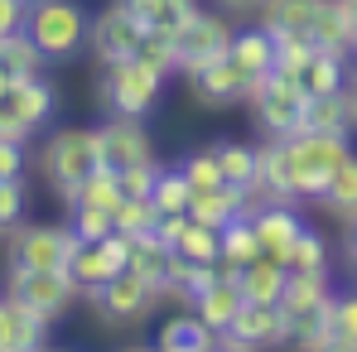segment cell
<instances>
[{
    "label": "cell",
    "instance_id": "cell-35",
    "mask_svg": "<svg viewBox=\"0 0 357 352\" xmlns=\"http://www.w3.org/2000/svg\"><path fill=\"white\" fill-rule=\"evenodd\" d=\"M188 198H193V183H188L183 169H160L155 174V193H150L155 213H188Z\"/></svg>",
    "mask_w": 357,
    "mask_h": 352
},
{
    "label": "cell",
    "instance_id": "cell-10",
    "mask_svg": "<svg viewBox=\"0 0 357 352\" xmlns=\"http://www.w3.org/2000/svg\"><path fill=\"white\" fill-rule=\"evenodd\" d=\"M169 39H174V54H178V72H188V68H198L203 59L227 54V44H232V24H227L222 15H213V10H193Z\"/></svg>",
    "mask_w": 357,
    "mask_h": 352
},
{
    "label": "cell",
    "instance_id": "cell-33",
    "mask_svg": "<svg viewBox=\"0 0 357 352\" xmlns=\"http://www.w3.org/2000/svg\"><path fill=\"white\" fill-rule=\"evenodd\" d=\"M169 256H174V251H169L155 232L130 236V270H140L145 280H155V285H160V280H165V270H169Z\"/></svg>",
    "mask_w": 357,
    "mask_h": 352
},
{
    "label": "cell",
    "instance_id": "cell-25",
    "mask_svg": "<svg viewBox=\"0 0 357 352\" xmlns=\"http://www.w3.org/2000/svg\"><path fill=\"white\" fill-rule=\"evenodd\" d=\"M213 150H218V164H222L227 183L256 198V174H261V145H246V140H218Z\"/></svg>",
    "mask_w": 357,
    "mask_h": 352
},
{
    "label": "cell",
    "instance_id": "cell-24",
    "mask_svg": "<svg viewBox=\"0 0 357 352\" xmlns=\"http://www.w3.org/2000/svg\"><path fill=\"white\" fill-rule=\"evenodd\" d=\"M285 280H290V270H285V261H275V256H256V261L241 266V294L256 299V304H280Z\"/></svg>",
    "mask_w": 357,
    "mask_h": 352
},
{
    "label": "cell",
    "instance_id": "cell-28",
    "mask_svg": "<svg viewBox=\"0 0 357 352\" xmlns=\"http://www.w3.org/2000/svg\"><path fill=\"white\" fill-rule=\"evenodd\" d=\"M208 285H213V266L169 256V270H165V280H160V294H165V299H178V304H193Z\"/></svg>",
    "mask_w": 357,
    "mask_h": 352
},
{
    "label": "cell",
    "instance_id": "cell-42",
    "mask_svg": "<svg viewBox=\"0 0 357 352\" xmlns=\"http://www.w3.org/2000/svg\"><path fill=\"white\" fill-rule=\"evenodd\" d=\"M178 169L188 174V183H193V188H222V183H227L222 164H218V150H193Z\"/></svg>",
    "mask_w": 357,
    "mask_h": 352
},
{
    "label": "cell",
    "instance_id": "cell-55",
    "mask_svg": "<svg viewBox=\"0 0 357 352\" xmlns=\"http://www.w3.org/2000/svg\"><path fill=\"white\" fill-rule=\"evenodd\" d=\"M348 266H353V280H357V256H353V261H348Z\"/></svg>",
    "mask_w": 357,
    "mask_h": 352
},
{
    "label": "cell",
    "instance_id": "cell-12",
    "mask_svg": "<svg viewBox=\"0 0 357 352\" xmlns=\"http://www.w3.org/2000/svg\"><path fill=\"white\" fill-rule=\"evenodd\" d=\"M246 87H251V77L241 72L232 54H218V59H203L198 68H188V92L203 107H237V102H246Z\"/></svg>",
    "mask_w": 357,
    "mask_h": 352
},
{
    "label": "cell",
    "instance_id": "cell-34",
    "mask_svg": "<svg viewBox=\"0 0 357 352\" xmlns=\"http://www.w3.org/2000/svg\"><path fill=\"white\" fill-rule=\"evenodd\" d=\"M218 236H222V261H237V266H246V261H256V256H261V236H256L251 213L232 217V222H227Z\"/></svg>",
    "mask_w": 357,
    "mask_h": 352
},
{
    "label": "cell",
    "instance_id": "cell-18",
    "mask_svg": "<svg viewBox=\"0 0 357 352\" xmlns=\"http://www.w3.org/2000/svg\"><path fill=\"white\" fill-rule=\"evenodd\" d=\"M116 5L145 34H174L178 24L198 10V0H116Z\"/></svg>",
    "mask_w": 357,
    "mask_h": 352
},
{
    "label": "cell",
    "instance_id": "cell-8",
    "mask_svg": "<svg viewBox=\"0 0 357 352\" xmlns=\"http://www.w3.org/2000/svg\"><path fill=\"white\" fill-rule=\"evenodd\" d=\"M73 227H54V222H20L10 246H5V266H20V270H63L68 251H73Z\"/></svg>",
    "mask_w": 357,
    "mask_h": 352
},
{
    "label": "cell",
    "instance_id": "cell-36",
    "mask_svg": "<svg viewBox=\"0 0 357 352\" xmlns=\"http://www.w3.org/2000/svg\"><path fill=\"white\" fill-rule=\"evenodd\" d=\"M174 256H183V261H198V266H213V261L222 256V236H218V227L188 222V232H183V241L174 246Z\"/></svg>",
    "mask_w": 357,
    "mask_h": 352
},
{
    "label": "cell",
    "instance_id": "cell-27",
    "mask_svg": "<svg viewBox=\"0 0 357 352\" xmlns=\"http://www.w3.org/2000/svg\"><path fill=\"white\" fill-rule=\"evenodd\" d=\"M314 15H319V0H261V24L271 34H309Z\"/></svg>",
    "mask_w": 357,
    "mask_h": 352
},
{
    "label": "cell",
    "instance_id": "cell-6",
    "mask_svg": "<svg viewBox=\"0 0 357 352\" xmlns=\"http://www.w3.org/2000/svg\"><path fill=\"white\" fill-rule=\"evenodd\" d=\"M87 304H92V314L102 319V323H112V328H126V323H140L145 314H155V304L165 299L155 280H145L140 270H121L112 275L107 285H97L92 294H82Z\"/></svg>",
    "mask_w": 357,
    "mask_h": 352
},
{
    "label": "cell",
    "instance_id": "cell-46",
    "mask_svg": "<svg viewBox=\"0 0 357 352\" xmlns=\"http://www.w3.org/2000/svg\"><path fill=\"white\" fill-rule=\"evenodd\" d=\"M0 178H24V140L0 135Z\"/></svg>",
    "mask_w": 357,
    "mask_h": 352
},
{
    "label": "cell",
    "instance_id": "cell-32",
    "mask_svg": "<svg viewBox=\"0 0 357 352\" xmlns=\"http://www.w3.org/2000/svg\"><path fill=\"white\" fill-rule=\"evenodd\" d=\"M0 72H5L10 82H24V77H39V72H44V54L34 49L29 34L0 39Z\"/></svg>",
    "mask_w": 357,
    "mask_h": 352
},
{
    "label": "cell",
    "instance_id": "cell-19",
    "mask_svg": "<svg viewBox=\"0 0 357 352\" xmlns=\"http://www.w3.org/2000/svg\"><path fill=\"white\" fill-rule=\"evenodd\" d=\"M241 304H246L241 280H213L208 290L193 299V314H198L213 333H222V328H232V319L241 314Z\"/></svg>",
    "mask_w": 357,
    "mask_h": 352
},
{
    "label": "cell",
    "instance_id": "cell-16",
    "mask_svg": "<svg viewBox=\"0 0 357 352\" xmlns=\"http://www.w3.org/2000/svg\"><path fill=\"white\" fill-rule=\"evenodd\" d=\"M241 213H256V203H251V193H241L232 183H222V188H193V198H188V217L193 222H203V227H227L232 217Z\"/></svg>",
    "mask_w": 357,
    "mask_h": 352
},
{
    "label": "cell",
    "instance_id": "cell-15",
    "mask_svg": "<svg viewBox=\"0 0 357 352\" xmlns=\"http://www.w3.org/2000/svg\"><path fill=\"white\" fill-rule=\"evenodd\" d=\"M44 338H49V319L5 294L0 299V352H34L44 348Z\"/></svg>",
    "mask_w": 357,
    "mask_h": 352
},
{
    "label": "cell",
    "instance_id": "cell-21",
    "mask_svg": "<svg viewBox=\"0 0 357 352\" xmlns=\"http://www.w3.org/2000/svg\"><path fill=\"white\" fill-rule=\"evenodd\" d=\"M10 107H15V116L24 121L29 130H44L49 116H54V107H59V92L44 77H24V82H10Z\"/></svg>",
    "mask_w": 357,
    "mask_h": 352
},
{
    "label": "cell",
    "instance_id": "cell-23",
    "mask_svg": "<svg viewBox=\"0 0 357 352\" xmlns=\"http://www.w3.org/2000/svg\"><path fill=\"white\" fill-rule=\"evenodd\" d=\"M348 59L343 54H333V49H314V59L299 68V87L309 92V97H328V92H343L348 87Z\"/></svg>",
    "mask_w": 357,
    "mask_h": 352
},
{
    "label": "cell",
    "instance_id": "cell-39",
    "mask_svg": "<svg viewBox=\"0 0 357 352\" xmlns=\"http://www.w3.org/2000/svg\"><path fill=\"white\" fill-rule=\"evenodd\" d=\"M285 270H328L324 236L314 232V227H304V232L290 241V251H285Z\"/></svg>",
    "mask_w": 357,
    "mask_h": 352
},
{
    "label": "cell",
    "instance_id": "cell-49",
    "mask_svg": "<svg viewBox=\"0 0 357 352\" xmlns=\"http://www.w3.org/2000/svg\"><path fill=\"white\" fill-rule=\"evenodd\" d=\"M0 135H5V140H29V135H34L24 121L15 116V107H10V92L0 97Z\"/></svg>",
    "mask_w": 357,
    "mask_h": 352
},
{
    "label": "cell",
    "instance_id": "cell-11",
    "mask_svg": "<svg viewBox=\"0 0 357 352\" xmlns=\"http://www.w3.org/2000/svg\"><path fill=\"white\" fill-rule=\"evenodd\" d=\"M140 39H145V29H140V24L121 10L116 0H112L102 15H92V20H87V49H92V59L102 63V68L135 59Z\"/></svg>",
    "mask_w": 357,
    "mask_h": 352
},
{
    "label": "cell",
    "instance_id": "cell-1",
    "mask_svg": "<svg viewBox=\"0 0 357 352\" xmlns=\"http://www.w3.org/2000/svg\"><path fill=\"white\" fill-rule=\"evenodd\" d=\"M24 34L34 39L44 63H68L87 49V10L77 0H29Z\"/></svg>",
    "mask_w": 357,
    "mask_h": 352
},
{
    "label": "cell",
    "instance_id": "cell-29",
    "mask_svg": "<svg viewBox=\"0 0 357 352\" xmlns=\"http://www.w3.org/2000/svg\"><path fill=\"white\" fill-rule=\"evenodd\" d=\"M304 130L353 135V102H348V87H343V92H328V97H309V112H304Z\"/></svg>",
    "mask_w": 357,
    "mask_h": 352
},
{
    "label": "cell",
    "instance_id": "cell-41",
    "mask_svg": "<svg viewBox=\"0 0 357 352\" xmlns=\"http://www.w3.org/2000/svg\"><path fill=\"white\" fill-rule=\"evenodd\" d=\"M314 39L309 34H275V72H290V77H299V68L314 59Z\"/></svg>",
    "mask_w": 357,
    "mask_h": 352
},
{
    "label": "cell",
    "instance_id": "cell-48",
    "mask_svg": "<svg viewBox=\"0 0 357 352\" xmlns=\"http://www.w3.org/2000/svg\"><path fill=\"white\" fill-rule=\"evenodd\" d=\"M24 15H29V0H0V39L24 34Z\"/></svg>",
    "mask_w": 357,
    "mask_h": 352
},
{
    "label": "cell",
    "instance_id": "cell-47",
    "mask_svg": "<svg viewBox=\"0 0 357 352\" xmlns=\"http://www.w3.org/2000/svg\"><path fill=\"white\" fill-rule=\"evenodd\" d=\"M188 222H193L188 213H160V222H155V236H160V241L174 251L178 241H183V232H188Z\"/></svg>",
    "mask_w": 357,
    "mask_h": 352
},
{
    "label": "cell",
    "instance_id": "cell-56",
    "mask_svg": "<svg viewBox=\"0 0 357 352\" xmlns=\"http://www.w3.org/2000/svg\"><path fill=\"white\" fill-rule=\"evenodd\" d=\"M348 59H353V63H357V44H353V54H348Z\"/></svg>",
    "mask_w": 357,
    "mask_h": 352
},
{
    "label": "cell",
    "instance_id": "cell-30",
    "mask_svg": "<svg viewBox=\"0 0 357 352\" xmlns=\"http://www.w3.org/2000/svg\"><path fill=\"white\" fill-rule=\"evenodd\" d=\"M324 328H328V348L333 352H357V290L353 294H328Z\"/></svg>",
    "mask_w": 357,
    "mask_h": 352
},
{
    "label": "cell",
    "instance_id": "cell-26",
    "mask_svg": "<svg viewBox=\"0 0 357 352\" xmlns=\"http://www.w3.org/2000/svg\"><path fill=\"white\" fill-rule=\"evenodd\" d=\"M213 338H218V333H213L198 314H174V319L160 323L155 348H165V352H208V348H213Z\"/></svg>",
    "mask_w": 357,
    "mask_h": 352
},
{
    "label": "cell",
    "instance_id": "cell-53",
    "mask_svg": "<svg viewBox=\"0 0 357 352\" xmlns=\"http://www.w3.org/2000/svg\"><path fill=\"white\" fill-rule=\"evenodd\" d=\"M343 10H348V15H353V24H357V0H343Z\"/></svg>",
    "mask_w": 357,
    "mask_h": 352
},
{
    "label": "cell",
    "instance_id": "cell-43",
    "mask_svg": "<svg viewBox=\"0 0 357 352\" xmlns=\"http://www.w3.org/2000/svg\"><path fill=\"white\" fill-rule=\"evenodd\" d=\"M135 59L150 63V68H155V72H165V77L178 72V54H174V39H169V34H145V39H140V49H135Z\"/></svg>",
    "mask_w": 357,
    "mask_h": 352
},
{
    "label": "cell",
    "instance_id": "cell-51",
    "mask_svg": "<svg viewBox=\"0 0 357 352\" xmlns=\"http://www.w3.org/2000/svg\"><path fill=\"white\" fill-rule=\"evenodd\" d=\"M348 102H353V130H357V72L348 77Z\"/></svg>",
    "mask_w": 357,
    "mask_h": 352
},
{
    "label": "cell",
    "instance_id": "cell-44",
    "mask_svg": "<svg viewBox=\"0 0 357 352\" xmlns=\"http://www.w3.org/2000/svg\"><path fill=\"white\" fill-rule=\"evenodd\" d=\"M24 217V178H0V232H15Z\"/></svg>",
    "mask_w": 357,
    "mask_h": 352
},
{
    "label": "cell",
    "instance_id": "cell-20",
    "mask_svg": "<svg viewBox=\"0 0 357 352\" xmlns=\"http://www.w3.org/2000/svg\"><path fill=\"white\" fill-rule=\"evenodd\" d=\"M314 44L319 49H333V54H353V44H357V24H353V15L343 10V0H319V15H314Z\"/></svg>",
    "mask_w": 357,
    "mask_h": 352
},
{
    "label": "cell",
    "instance_id": "cell-13",
    "mask_svg": "<svg viewBox=\"0 0 357 352\" xmlns=\"http://www.w3.org/2000/svg\"><path fill=\"white\" fill-rule=\"evenodd\" d=\"M271 343H285V319H280V304H256L246 299L241 314L232 319V328H222L213 338V348H271Z\"/></svg>",
    "mask_w": 357,
    "mask_h": 352
},
{
    "label": "cell",
    "instance_id": "cell-22",
    "mask_svg": "<svg viewBox=\"0 0 357 352\" xmlns=\"http://www.w3.org/2000/svg\"><path fill=\"white\" fill-rule=\"evenodd\" d=\"M227 54L241 63V72H246V77H261V72H271V68H275V34H271L266 24L232 29V44H227Z\"/></svg>",
    "mask_w": 357,
    "mask_h": 352
},
{
    "label": "cell",
    "instance_id": "cell-5",
    "mask_svg": "<svg viewBox=\"0 0 357 352\" xmlns=\"http://www.w3.org/2000/svg\"><path fill=\"white\" fill-rule=\"evenodd\" d=\"M246 102H251V112H256L266 135H295V130H304L309 92L299 87V77H290V72H275L271 68V72L251 77Z\"/></svg>",
    "mask_w": 357,
    "mask_h": 352
},
{
    "label": "cell",
    "instance_id": "cell-45",
    "mask_svg": "<svg viewBox=\"0 0 357 352\" xmlns=\"http://www.w3.org/2000/svg\"><path fill=\"white\" fill-rule=\"evenodd\" d=\"M155 174H160L155 160H150V164H126V169H116L121 198H150V193H155Z\"/></svg>",
    "mask_w": 357,
    "mask_h": 352
},
{
    "label": "cell",
    "instance_id": "cell-37",
    "mask_svg": "<svg viewBox=\"0 0 357 352\" xmlns=\"http://www.w3.org/2000/svg\"><path fill=\"white\" fill-rule=\"evenodd\" d=\"M77 203H92V208L116 213V203H121V178H116V169H112V164H97V169L87 174V183H82Z\"/></svg>",
    "mask_w": 357,
    "mask_h": 352
},
{
    "label": "cell",
    "instance_id": "cell-38",
    "mask_svg": "<svg viewBox=\"0 0 357 352\" xmlns=\"http://www.w3.org/2000/svg\"><path fill=\"white\" fill-rule=\"evenodd\" d=\"M112 217H116L121 236H145V232H155V222H160V213H155L150 198H121Z\"/></svg>",
    "mask_w": 357,
    "mask_h": 352
},
{
    "label": "cell",
    "instance_id": "cell-17",
    "mask_svg": "<svg viewBox=\"0 0 357 352\" xmlns=\"http://www.w3.org/2000/svg\"><path fill=\"white\" fill-rule=\"evenodd\" d=\"M251 222L261 236V256H275V261H285L290 241L304 232V217L295 213V203H266V208L251 213Z\"/></svg>",
    "mask_w": 357,
    "mask_h": 352
},
{
    "label": "cell",
    "instance_id": "cell-9",
    "mask_svg": "<svg viewBox=\"0 0 357 352\" xmlns=\"http://www.w3.org/2000/svg\"><path fill=\"white\" fill-rule=\"evenodd\" d=\"M5 294L20 299V304H29L34 314H44L54 323V319L68 314V304L77 299V285L68 280V270H20V266H10L5 270Z\"/></svg>",
    "mask_w": 357,
    "mask_h": 352
},
{
    "label": "cell",
    "instance_id": "cell-4",
    "mask_svg": "<svg viewBox=\"0 0 357 352\" xmlns=\"http://www.w3.org/2000/svg\"><path fill=\"white\" fill-rule=\"evenodd\" d=\"M160 92H165V72H155L150 63H140V59L112 63V68L102 72V82H97L102 112H112V116H135V121H145L160 107Z\"/></svg>",
    "mask_w": 357,
    "mask_h": 352
},
{
    "label": "cell",
    "instance_id": "cell-31",
    "mask_svg": "<svg viewBox=\"0 0 357 352\" xmlns=\"http://www.w3.org/2000/svg\"><path fill=\"white\" fill-rule=\"evenodd\" d=\"M319 203H324L343 227L357 217V155H348V160L333 169V178L324 183V198H319Z\"/></svg>",
    "mask_w": 357,
    "mask_h": 352
},
{
    "label": "cell",
    "instance_id": "cell-52",
    "mask_svg": "<svg viewBox=\"0 0 357 352\" xmlns=\"http://www.w3.org/2000/svg\"><path fill=\"white\" fill-rule=\"evenodd\" d=\"M227 10H261V0H222Z\"/></svg>",
    "mask_w": 357,
    "mask_h": 352
},
{
    "label": "cell",
    "instance_id": "cell-54",
    "mask_svg": "<svg viewBox=\"0 0 357 352\" xmlns=\"http://www.w3.org/2000/svg\"><path fill=\"white\" fill-rule=\"evenodd\" d=\"M5 92H10V77H5V72H0V97H5Z\"/></svg>",
    "mask_w": 357,
    "mask_h": 352
},
{
    "label": "cell",
    "instance_id": "cell-50",
    "mask_svg": "<svg viewBox=\"0 0 357 352\" xmlns=\"http://www.w3.org/2000/svg\"><path fill=\"white\" fill-rule=\"evenodd\" d=\"M343 246H348V261H353V256H357V217L348 222V236H343Z\"/></svg>",
    "mask_w": 357,
    "mask_h": 352
},
{
    "label": "cell",
    "instance_id": "cell-2",
    "mask_svg": "<svg viewBox=\"0 0 357 352\" xmlns=\"http://www.w3.org/2000/svg\"><path fill=\"white\" fill-rule=\"evenodd\" d=\"M102 164V150H97V130H54L49 135V145H44V155H39V169L49 178V188L59 193L63 203L73 208L77 203V193H82V183L87 174Z\"/></svg>",
    "mask_w": 357,
    "mask_h": 352
},
{
    "label": "cell",
    "instance_id": "cell-3",
    "mask_svg": "<svg viewBox=\"0 0 357 352\" xmlns=\"http://www.w3.org/2000/svg\"><path fill=\"white\" fill-rule=\"evenodd\" d=\"M290 145V164H295V203L299 198H324V183L333 178V169L353 155L348 135H328V130H295V135H280Z\"/></svg>",
    "mask_w": 357,
    "mask_h": 352
},
{
    "label": "cell",
    "instance_id": "cell-7",
    "mask_svg": "<svg viewBox=\"0 0 357 352\" xmlns=\"http://www.w3.org/2000/svg\"><path fill=\"white\" fill-rule=\"evenodd\" d=\"M126 266H130V236H121V232L102 236V241H73V251L63 261V270L77 285V294H92L112 275H121Z\"/></svg>",
    "mask_w": 357,
    "mask_h": 352
},
{
    "label": "cell",
    "instance_id": "cell-14",
    "mask_svg": "<svg viewBox=\"0 0 357 352\" xmlns=\"http://www.w3.org/2000/svg\"><path fill=\"white\" fill-rule=\"evenodd\" d=\"M97 150H102V164L112 169H126V164H150L155 160V140L150 130L135 116H112L102 130H97Z\"/></svg>",
    "mask_w": 357,
    "mask_h": 352
},
{
    "label": "cell",
    "instance_id": "cell-40",
    "mask_svg": "<svg viewBox=\"0 0 357 352\" xmlns=\"http://www.w3.org/2000/svg\"><path fill=\"white\" fill-rule=\"evenodd\" d=\"M68 227L77 241H102V236L116 232V217L107 213V208H92V203H73V217H68Z\"/></svg>",
    "mask_w": 357,
    "mask_h": 352
}]
</instances>
